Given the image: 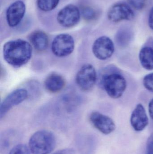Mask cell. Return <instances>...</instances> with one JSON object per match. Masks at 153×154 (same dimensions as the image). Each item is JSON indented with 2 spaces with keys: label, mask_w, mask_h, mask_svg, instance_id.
I'll return each mask as SVG.
<instances>
[{
  "label": "cell",
  "mask_w": 153,
  "mask_h": 154,
  "mask_svg": "<svg viewBox=\"0 0 153 154\" xmlns=\"http://www.w3.org/2000/svg\"><path fill=\"white\" fill-rule=\"evenodd\" d=\"M32 48L28 42L22 39L10 41L3 47V56L11 66L19 67L25 65L31 58Z\"/></svg>",
  "instance_id": "cell-1"
},
{
  "label": "cell",
  "mask_w": 153,
  "mask_h": 154,
  "mask_svg": "<svg viewBox=\"0 0 153 154\" xmlns=\"http://www.w3.org/2000/svg\"><path fill=\"white\" fill-rule=\"evenodd\" d=\"M99 82L107 95L113 99L121 97L127 86L125 78L111 67L106 68L101 72Z\"/></svg>",
  "instance_id": "cell-2"
},
{
  "label": "cell",
  "mask_w": 153,
  "mask_h": 154,
  "mask_svg": "<svg viewBox=\"0 0 153 154\" xmlns=\"http://www.w3.org/2000/svg\"><path fill=\"white\" fill-rule=\"evenodd\" d=\"M55 137L51 131L40 130L35 132L29 141V148L32 154H49L55 147Z\"/></svg>",
  "instance_id": "cell-3"
},
{
  "label": "cell",
  "mask_w": 153,
  "mask_h": 154,
  "mask_svg": "<svg viewBox=\"0 0 153 154\" xmlns=\"http://www.w3.org/2000/svg\"><path fill=\"white\" fill-rule=\"evenodd\" d=\"M75 42L72 36L68 34H61L57 36L52 43V52L59 57L69 56L74 51Z\"/></svg>",
  "instance_id": "cell-4"
},
{
  "label": "cell",
  "mask_w": 153,
  "mask_h": 154,
  "mask_svg": "<svg viewBox=\"0 0 153 154\" xmlns=\"http://www.w3.org/2000/svg\"><path fill=\"white\" fill-rule=\"evenodd\" d=\"M98 80L96 70L92 65L86 64L79 70L76 76L78 87L84 91H89L94 87Z\"/></svg>",
  "instance_id": "cell-5"
},
{
  "label": "cell",
  "mask_w": 153,
  "mask_h": 154,
  "mask_svg": "<svg viewBox=\"0 0 153 154\" xmlns=\"http://www.w3.org/2000/svg\"><path fill=\"white\" fill-rule=\"evenodd\" d=\"M92 50L97 59L105 60L112 56L115 51V46L110 38L107 36H102L94 42Z\"/></svg>",
  "instance_id": "cell-6"
},
{
  "label": "cell",
  "mask_w": 153,
  "mask_h": 154,
  "mask_svg": "<svg viewBox=\"0 0 153 154\" xmlns=\"http://www.w3.org/2000/svg\"><path fill=\"white\" fill-rule=\"evenodd\" d=\"M81 14L79 9L74 5L70 4L60 10L57 15L58 23L65 28H71L79 22Z\"/></svg>",
  "instance_id": "cell-7"
},
{
  "label": "cell",
  "mask_w": 153,
  "mask_h": 154,
  "mask_svg": "<svg viewBox=\"0 0 153 154\" xmlns=\"http://www.w3.org/2000/svg\"><path fill=\"white\" fill-rule=\"evenodd\" d=\"M90 120L93 127L104 134H109L116 129V125L113 119L98 111L91 114Z\"/></svg>",
  "instance_id": "cell-8"
},
{
  "label": "cell",
  "mask_w": 153,
  "mask_h": 154,
  "mask_svg": "<svg viewBox=\"0 0 153 154\" xmlns=\"http://www.w3.org/2000/svg\"><path fill=\"white\" fill-rule=\"evenodd\" d=\"M27 97L28 91L24 89H18L11 92L1 103L0 118L1 119L13 107L19 105Z\"/></svg>",
  "instance_id": "cell-9"
},
{
  "label": "cell",
  "mask_w": 153,
  "mask_h": 154,
  "mask_svg": "<svg viewBox=\"0 0 153 154\" xmlns=\"http://www.w3.org/2000/svg\"><path fill=\"white\" fill-rule=\"evenodd\" d=\"M108 18L112 22L118 23L122 20H131L134 14L131 8L125 3H118L110 7L107 13Z\"/></svg>",
  "instance_id": "cell-10"
},
{
  "label": "cell",
  "mask_w": 153,
  "mask_h": 154,
  "mask_svg": "<svg viewBox=\"0 0 153 154\" xmlns=\"http://www.w3.org/2000/svg\"><path fill=\"white\" fill-rule=\"evenodd\" d=\"M26 11L25 4L22 1H17L12 4L6 11V20L11 27L17 26L24 17Z\"/></svg>",
  "instance_id": "cell-11"
},
{
  "label": "cell",
  "mask_w": 153,
  "mask_h": 154,
  "mask_svg": "<svg viewBox=\"0 0 153 154\" xmlns=\"http://www.w3.org/2000/svg\"><path fill=\"white\" fill-rule=\"evenodd\" d=\"M130 123L134 129L137 132L143 131L149 124V119L144 106L139 103L136 106L131 114Z\"/></svg>",
  "instance_id": "cell-12"
},
{
  "label": "cell",
  "mask_w": 153,
  "mask_h": 154,
  "mask_svg": "<svg viewBox=\"0 0 153 154\" xmlns=\"http://www.w3.org/2000/svg\"><path fill=\"white\" fill-rule=\"evenodd\" d=\"M45 88L53 93L58 92L64 87L65 80L63 77L57 74H52L47 77L45 81Z\"/></svg>",
  "instance_id": "cell-13"
},
{
  "label": "cell",
  "mask_w": 153,
  "mask_h": 154,
  "mask_svg": "<svg viewBox=\"0 0 153 154\" xmlns=\"http://www.w3.org/2000/svg\"><path fill=\"white\" fill-rule=\"evenodd\" d=\"M30 41L34 48L38 51H43L47 48L49 39L46 33L41 31H37L31 33Z\"/></svg>",
  "instance_id": "cell-14"
},
{
  "label": "cell",
  "mask_w": 153,
  "mask_h": 154,
  "mask_svg": "<svg viewBox=\"0 0 153 154\" xmlns=\"http://www.w3.org/2000/svg\"><path fill=\"white\" fill-rule=\"evenodd\" d=\"M139 59L141 66L148 70L153 69V49L149 47H143L139 52Z\"/></svg>",
  "instance_id": "cell-15"
},
{
  "label": "cell",
  "mask_w": 153,
  "mask_h": 154,
  "mask_svg": "<svg viewBox=\"0 0 153 154\" xmlns=\"http://www.w3.org/2000/svg\"><path fill=\"white\" fill-rule=\"evenodd\" d=\"M59 2V0H37V5L41 11H49L55 9Z\"/></svg>",
  "instance_id": "cell-16"
},
{
  "label": "cell",
  "mask_w": 153,
  "mask_h": 154,
  "mask_svg": "<svg viewBox=\"0 0 153 154\" xmlns=\"http://www.w3.org/2000/svg\"><path fill=\"white\" fill-rule=\"evenodd\" d=\"M29 148L23 144H19L14 146L8 154H31Z\"/></svg>",
  "instance_id": "cell-17"
},
{
  "label": "cell",
  "mask_w": 153,
  "mask_h": 154,
  "mask_svg": "<svg viewBox=\"0 0 153 154\" xmlns=\"http://www.w3.org/2000/svg\"><path fill=\"white\" fill-rule=\"evenodd\" d=\"M81 13L83 18L87 20H93L96 17V12L90 7H84Z\"/></svg>",
  "instance_id": "cell-18"
},
{
  "label": "cell",
  "mask_w": 153,
  "mask_h": 154,
  "mask_svg": "<svg viewBox=\"0 0 153 154\" xmlns=\"http://www.w3.org/2000/svg\"><path fill=\"white\" fill-rule=\"evenodd\" d=\"M143 84L147 90L153 92V73L148 74L144 77Z\"/></svg>",
  "instance_id": "cell-19"
},
{
  "label": "cell",
  "mask_w": 153,
  "mask_h": 154,
  "mask_svg": "<svg viewBox=\"0 0 153 154\" xmlns=\"http://www.w3.org/2000/svg\"><path fill=\"white\" fill-rule=\"evenodd\" d=\"M116 42H117L119 46H125L129 42V36L126 33V32L120 31L117 33L116 36Z\"/></svg>",
  "instance_id": "cell-20"
},
{
  "label": "cell",
  "mask_w": 153,
  "mask_h": 154,
  "mask_svg": "<svg viewBox=\"0 0 153 154\" xmlns=\"http://www.w3.org/2000/svg\"><path fill=\"white\" fill-rule=\"evenodd\" d=\"M146 0H128L130 6L137 10H141L144 7Z\"/></svg>",
  "instance_id": "cell-21"
},
{
  "label": "cell",
  "mask_w": 153,
  "mask_h": 154,
  "mask_svg": "<svg viewBox=\"0 0 153 154\" xmlns=\"http://www.w3.org/2000/svg\"><path fill=\"white\" fill-rule=\"evenodd\" d=\"M146 154H153V133L149 137L147 140Z\"/></svg>",
  "instance_id": "cell-22"
},
{
  "label": "cell",
  "mask_w": 153,
  "mask_h": 154,
  "mask_svg": "<svg viewBox=\"0 0 153 154\" xmlns=\"http://www.w3.org/2000/svg\"><path fill=\"white\" fill-rule=\"evenodd\" d=\"M52 154H75L74 150L72 148H66L57 151Z\"/></svg>",
  "instance_id": "cell-23"
},
{
  "label": "cell",
  "mask_w": 153,
  "mask_h": 154,
  "mask_svg": "<svg viewBox=\"0 0 153 154\" xmlns=\"http://www.w3.org/2000/svg\"><path fill=\"white\" fill-rule=\"evenodd\" d=\"M148 24L150 28L153 30V6L151 9L149 13Z\"/></svg>",
  "instance_id": "cell-24"
},
{
  "label": "cell",
  "mask_w": 153,
  "mask_h": 154,
  "mask_svg": "<svg viewBox=\"0 0 153 154\" xmlns=\"http://www.w3.org/2000/svg\"><path fill=\"white\" fill-rule=\"evenodd\" d=\"M148 110L150 117L153 120V98L151 100L148 105Z\"/></svg>",
  "instance_id": "cell-25"
}]
</instances>
